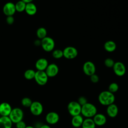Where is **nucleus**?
Returning <instances> with one entry per match:
<instances>
[{
    "label": "nucleus",
    "mask_w": 128,
    "mask_h": 128,
    "mask_svg": "<svg viewBox=\"0 0 128 128\" xmlns=\"http://www.w3.org/2000/svg\"><path fill=\"white\" fill-rule=\"evenodd\" d=\"M44 71L48 78H53L58 74L59 68L56 64H50L48 66Z\"/></svg>",
    "instance_id": "obj_13"
},
{
    "label": "nucleus",
    "mask_w": 128,
    "mask_h": 128,
    "mask_svg": "<svg viewBox=\"0 0 128 128\" xmlns=\"http://www.w3.org/2000/svg\"><path fill=\"white\" fill-rule=\"evenodd\" d=\"M22 0V1L26 3V4H28V3L32 2L33 0Z\"/></svg>",
    "instance_id": "obj_36"
},
{
    "label": "nucleus",
    "mask_w": 128,
    "mask_h": 128,
    "mask_svg": "<svg viewBox=\"0 0 128 128\" xmlns=\"http://www.w3.org/2000/svg\"><path fill=\"white\" fill-rule=\"evenodd\" d=\"M48 65V61L44 58H40L36 62L35 66L37 70L44 71Z\"/></svg>",
    "instance_id": "obj_17"
},
{
    "label": "nucleus",
    "mask_w": 128,
    "mask_h": 128,
    "mask_svg": "<svg viewBox=\"0 0 128 128\" xmlns=\"http://www.w3.org/2000/svg\"><path fill=\"white\" fill-rule=\"evenodd\" d=\"M46 121L49 124H55L60 120L59 114L55 112H50L46 116Z\"/></svg>",
    "instance_id": "obj_11"
},
{
    "label": "nucleus",
    "mask_w": 128,
    "mask_h": 128,
    "mask_svg": "<svg viewBox=\"0 0 128 128\" xmlns=\"http://www.w3.org/2000/svg\"><path fill=\"white\" fill-rule=\"evenodd\" d=\"M1 116V115H0V117Z\"/></svg>",
    "instance_id": "obj_39"
},
{
    "label": "nucleus",
    "mask_w": 128,
    "mask_h": 128,
    "mask_svg": "<svg viewBox=\"0 0 128 128\" xmlns=\"http://www.w3.org/2000/svg\"><path fill=\"white\" fill-rule=\"evenodd\" d=\"M40 128H51V127L48 125V124H42L41 126L40 127Z\"/></svg>",
    "instance_id": "obj_34"
},
{
    "label": "nucleus",
    "mask_w": 128,
    "mask_h": 128,
    "mask_svg": "<svg viewBox=\"0 0 128 128\" xmlns=\"http://www.w3.org/2000/svg\"><path fill=\"white\" fill-rule=\"evenodd\" d=\"M119 88L118 84L116 82H112L110 84L108 87V90L112 94L116 92Z\"/></svg>",
    "instance_id": "obj_27"
},
{
    "label": "nucleus",
    "mask_w": 128,
    "mask_h": 128,
    "mask_svg": "<svg viewBox=\"0 0 128 128\" xmlns=\"http://www.w3.org/2000/svg\"><path fill=\"white\" fill-rule=\"evenodd\" d=\"M26 122L22 120L16 124V128H26Z\"/></svg>",
    "instance_id": "obj_32"
},
{
    "label": "nucleus",
    "mask_w": 128,
    "mask_h": 128,
    "mask_svg": "<svg viewBox=\"0 0 128 128\" xmlns=\"http://www.w3.org/2000/svg\"><path fill=\"white\" fill-rule=\"evenodd\" d=\"M97 113L96 107L94 104L87 102L82 106L80 114L86 118H92Z\"/></svg>",
    "instance_id": "obj_2"
},
{
    "label": "nucleus",
    "mask_w": 128,
    "mask_h": 128,
    "mask_svg": "<svg viewBox=\"0 0 128 128\" xmlns=\"http://www.w3.org/2000/svg\"><path fill=\"white\" fill-rule=\"evenodd\" d=\"M62 52L63 56L68 60L74 59L78 54V51L77 49L72 46H68L65 48Z\"/></svg>",
    "instance_id": "obj_7"
},
{
    "label": "nucleus",
    "mask_w": 128,
    "mask_h": 128,
    "mask_svg": "<svg viewBox=\"0 0 128 128\" xmlns=\"http://www.w3.org/2000/svg\"><path fill=\"white\" fill-rule=\"evenodd\" d=\"M82 128L81 127H78V128Z\"/></svg>",
    "instance_id": "obj_38"
},
{
    "label": "nucleus",
    "mask_w": 128,
    "mask_h": 128,
    "mask_svg": "<svg viewBox=\"0 0 128 128\" xmlns=\"http://www.w3.org/2000/svg\"><path fill=\"white\" fill-rule=\"evenodd\" d=\"M2 11L4 14L7 16H12L16 12L15 4L12 2H6L3 7Z\"/></svg>",
    "instance_id": "obj_12"
},
{
    "label": "nucleus",
    "mask_w": 128,
    "mask_h": 128,
    "mask_svg": "<svg viewBox=\"0 0 128 128\" xmlns=\"http://www.w3.org/2000/svg\"><path fill=\"white\" fill-rule=\"evenodd\" d=\"M48 76L45 71L37 70L36 72L34 79L36 82L40 86L45 85L48 81Z\"/></svg>",
    "instance_id": "obj_6"
},
{
    "label": "nucleus",
    "mask_w": 128,
    "mask_h": 128,
    "mask_svg": "<svg viewBox=\"0 0 128 128\" xmlns=\"http://www.w3.org/2000/svg\"><path fill=\"white\" fill-rule=\"evenodd\" d=\"M52 56L56 59H60L63 56V52L62 50L60 49H56L52 50Z\"/></svg>",
    "instance_id": "obj_28"
},
{
    "label": "nucleus",
    "mask_w": 128,
    "mask_h": 128,
    "mask_svg": "<svg viewBox=\"0 0 128 128\" xmlns=\"http://www.w3.org/2000/svg\"><path fill=\"white\" fill-rule=\"evenodd\" d=\"M96 124L92 118H86L84 120L82 128H96Z\"/></svg>",
    "instance_id": "obj_22"
},
{
    "label": "nucleus",
    "mask_w": 128,
    "mask_h": 128,
    "mask_svg": "<svg viewBox=\"0 0 128 128\" xmlns=\"http://www.w3.org/2000/svg\"><path fill=\"white\" fill-rule=\"evenodd\" d=\"M26 13L30 16L34 15L37 12L36 6L32 2L26 4V6L24 10Z\"/></svg>",
    "instance_id": "obj_20"
},
{
    "label": "nucleus",
    "mask_w": 128,
    "mask_h": 128,
    "mask_svg": "<svg viewBox=\"0 0 128 128\" xmlns=\"http://www.w3.org/2000/svg\"><path fill=\"white\" fill-rule=\"evenodd\" d=\"M24 116L23 110L20 108H14L8 116L9 118L12 123L16 124V122L22 120Z\"/></svg>",
    "instance_id": "obj_3"
},
{
    "label": "nucleus",
    "mask_w": 128,
    "mask_h": 128,
    "mask_svg": "<svg viewBox=\"0 0 128 128\" xmlns=\"http://www.w3.org/2000/svg\"><path fill=\"white\" fill-rule=\"evenodd\" d=\"M90 80L94 84L97 83L99 81V77L97 74H94L90 76Z\"/></svg>",
    "instance_id": "obj_31"
},
{
    "label": "nucleus",
    "mask_w": 128,
    "mask_h": 128,
    "mask_svg": "<svg viewBox=\"0 0 128 128\" xmlns=\"http://www.w3.org/2000/svg\"><path fill=\"white\" fill-rule=\"evenodd\" d=\"M115 62L111 58H107L104 61V65L108 68H112Z\"/></svg>",
    "instance_id": "obj_29"
},
{
    "label": "nucleus",
    "mask_w": 128,
    "mask_h": 128,
    "mask_svg": "<svg viewBox=\"0 0 128 128\" xmlns=\"http://www.w3.org/2000/svg\"><path fill=\"white\" fill-rule=\"evenodd\" d=\"M6 22L9 24H12L14 22V18L12 16H8L6 18Z\"/></svg>",
    "instance_id": "obj_33"
},
{
    "label": "nucleus",
    "mask_w": 128,
    "mask_h": 128,
    "mask_svg": "<svg viewBox=\"0 0 128 128\" xmlns=\"http://www.w3.org/2000/svg\"><path fill=\"white\" fill-rule=\"evenodd\" d=\"M116 48V44L112 40H108L104 44V48L108 52H114Z\"/></svg>",
    "instance_id": "obj_21"
},
{
    "label": "nucleus",
    "mask_w": 128,
    "mask_h": 128,
    "mask_svg": "<svg viewBox=\"0 0 128 128\" xmlns=\"http://www.w3.org/2000/svg\"><path fill=\"white\" fill-rule=\"evenodd\" d=\"M34 44L36 46H39V45H40L41 44V40H35L34 42Z\"/></svg>",
    "instance_id": "obj_35"
},
{
    "label": "nucleus",
    "mask_w": 128,
    "mask_h": 128,
    "mask_svg": "<svg viewBox=\"0 0 128 128\" xmlns=\"http://www.w3.org/2000/svg\"><path fill=\"white\" fill-rule=\"evenodd\" d=\"M77 102L81 106H82L88 102V100L84 96H80L78 98Z\"/></svg>",
    "instance_id": "obj_30"
},
{
    "label": "nucleus",
    "mask_w": 128,
    "mask_h": 128,
    "mask_svg": "<svg viewBox=\"0 0 128 128\" xmlns=\"http://www.w3.org/2000/svg\"><path fill=\"white\" fill-rule=\"evenodd\" d=\"M12 124L8 116L0 117V128H12Z\"/></svg>",
    "instance_id": "obj_18"
},
{
    "label": "nucleus",
    "mask_w": 128,
    "mask_h": 128,
    "mask_svg": "<svg viewBox=\"0 0 128 128\" xmlns=\"http://www.w3.org/2000/svg\"><path fill=\"white\" fill-rule=\"evenodd\" d=\"M12 108L10 104L6 102H3L0 104V114L1 116H8Z\"/></svg>",
    "instance_id": "obj_15"
},
{
    "label": "nucleus",
    "mask_w": 128,
    "mask_h": 128,
    "mask_svg": "<svg viewBox=\"0 0 128 128\" xmlns=\"http://www.w3.org/2000/svg\"><path fill=\"white\" fill-rule=\"evenodd\" d=\"M32 102V100L28 97H24L22 98L21 100V104L22 106L26 108H30Z\"/></svg>",
    "instance_id": "obj_26"
},
{
    "label": "nucleus",
    "mask_w": 128,
    "mask_h": 128,
    "mask_svg": "<svg viewBox=\"0 0 128 128\" xmlns=\"http://www.w3.org/2000/svg\"><path fill=\"white\" fill-rule=\"evenodd\" d=\"M106 110L107 115L109 117L112 118H114L116 117L118 113V107L114 103L107 106Z\"/></svg>",
    "instance_id": "obj_16"
},
{
    "label": "nucleus",
    "mask_w": 128,
    "mask_h": 128,
    "mask_svg": "<svg viewBox=\"0 0 128 128\" xmlns=\"http://www.w3.org/2000/svg\"><path fill=\"white\" fill-rule=\"evenodd\" d=\"M82 70L85 74L90 76L92 74H95L96 68L95 64L92 62L87 61L84 64Z\"/></svg>",
    "instance_id": "obj_9"
},
{
    "label": "nucleus",
    "mask_w": 128,
    "mask_h": 128,
    "mask_svg": "<svg viewBox=\"0 0 128 128\" xmlns=\"http://www.w3.org/2000/svg\"><path fill=\"white\" fill-rule=\"evenodd\" d=\"M40 45L44 51L50 52L54 50L55 46V42L52 38L46 36L41 40Z\"/></svg>",
    "instance_id": "obj_5"
},
{
    "label": "nucleus",
    "mask_w": 128,
    "mask_h": 128,
    "mask_svg": "<svg viewBox=\"0 0 128 128\" xmlns=\"http://www.w3.org/2000/svg\"><path fill=\"white\" fill-rule=\"evenodd\" d=\"M30 112L35 116H40L43 112L44 108L41 102L38 101L32 102L30 107Z\"/></svg>",
    "instance_id": "obj_8"
},
{
    "label": "nucleus",
    "mask_w": 128,
    "mask_h": 128,
    "mask_svg": "<svg viewBox=\"0 0 128 128\" xmlns=\"http://www.w3.org/2000/svg\"><path fill=\"white\" fill-rule=\"evenodd\" d=\"M26 6V3L20 0L18 1L15 4V8L16 11L18 12H22L25 10V8Z\"/></svg>",
    "instance_id": "obj_24"
},
{
    "label": "nucleus",
    "mask_w": 128,
    "mask_h": 128,
    "mask_svg": "<svg viewBox=\"0 0 128 128\" xmlns=\"http://www.w3.org/2000/svg\"><path fill=\"white\" fill-rule=\"evenodd\" d=\"M92 120L97 126H102L104 125L107 121L106 116L101 113H96L92 118Z\"/></svg>",
    "instance_id": "obj_14"
},
{
    "label": "nucleus",
    "mask_w": 128,
    "mask_h": 128,
    "mask_svg": "<svg viewBox=\"0 0 128 128\" xmlns=\"http://www.w3.org/2000/svg\"><path fill=\"white\" fill-rule=\"evenodd\" d=\"M112 68L114 73L118 76H124L126 72V68L124 64L120 62H115Z\"/></svg>",
    "instance_id": "obj_10"
},
{
    "label": "nucleus",
    "mask_w": 128,
    "mask_h": 128,
    "mask_svg": "<svg viewBox=\"0 0 128 128\" xmlns=\"http://www.w3.org/2000/svg\"><path fill=\"white\" fill-rule=\"evenodd\" d=\"M84 117L81 114L72 116L71 120L72 125L74 128L81 127L84 121Z\"/></svg>",
    "instance_id": "obj_19"
},
{
    "label": "nucleus",
    "mask_w": 128,
    "mask_h": 128,
    "mask_svg": "<svg viewBox=\"0 0 128 128\" xmlns=\"http://www.w3.org/2000/svg\"><path fill=\"white\" fill-rule=\"evenodd\" d=\"M67 108L69 114L72 116L80 114L82 106L77 101L70 102L68 104Z\"/></svg>",
    "instance_id": "obj_4"
},
{
    "label": "nucleus",
    "mask_w": 128,
    "mask_h": 128,
    "mask_svg": "<svg viewBox=\"0 0 128 128\" xmlns=\"http://www.w3.org/2000/svg\"><path fill=\"white\" fill-rule=\"evenodd\" d=\"M98 100L102 106H108L114 104L115 101L114 94L108 90H104L100 92L98 96Z\"/></svg>",
    "instance_id": "obj_1"
},
{
    "label": "nucleus",
    "mask_w": 128,
    "mask_h": 128,
    "mask_svg": "<svg viewBox=\"0 0 128 128\" xmlns=\"http://www.w3.org/2000/svg\"><path fill=\"white\" fill-rule=\"evenodd\" d=\"M26 128H35L32 126H26Z\"/></svg>",
    "instance_id": "obj_37"
},
{
    "label": "nucleus",
    "mask_w": 128,
    "mask_h": 128,
    "mask_svg": "<svg viewBox=\"0 0 128 128\" xmlns=\"http://www.w3.org/2000/svg\"><path fill=\"white\" fill-rule=\"evenodd\" d=\"M36 72L32 69H28L24 72V77L28 80L34 79Z\"/></svg>",
    "instance_id": "obj_25"
},
{
    "label": "nucleus",
    "mask_w": 128,
    "mask_h": 128,
    "mask_svg": "<svg viewBox=\"0 0 128 128\" xmlns=\"http://www.w3.org/2000/svg\"><path fill=\"white\" fill-rule=\"evenodd\" d=\"M36 34L37 37L39 39L42 40V38L46 36V34H47L46 30L44 28L40 27L37 30L36 32Z\"/></svg>",
    "instance_id": "obj_23"
}]
</instances>
